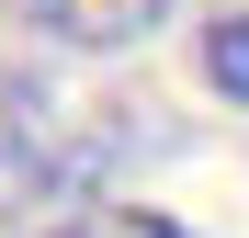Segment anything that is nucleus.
Masks as SVG:
<instances>
[{
  "label": "nucleus",
  "instance_id": "f257e3e1",
  "mask_svg": "<svg viewBox=\"0 0 249 238\" xmlns=\"http://www.w3.org/2000/svg\"><path fill=\"white\" fill-rule=\"evenodd\" d=\"M12 238H193V227L159 216V204H124L102 182H34L12 204Z\"/></svg>",
  "mask_w": 249,
  "mask_h": 238
},
{
  "label": "nucleus",
  "instance_id": "7ed1b4c3",
  "mask_svg": "<svg viewBox=\"0 0 249 238\" xmlns=\"http://www.w3.org/2000/svg\"><path fill=\"white\" fill-rule=\"evenodd\" d=\"M204 79H215V102L249 113V12H215V23H204Z\"/></svg>",
  "mask_w": 249,
  "mask_h": 238
},
{
  "label": "nucleus",
  "instance_id": "f03ea898",
  "mask_svg": "<svg viewBox=\"0 0 249 238\" xmlns=\"http://www.w3.org/2000/svg\"><path fill=\"white\" fill-rule=\"evenodd\" d=\"M34 23L57 34V46H79V57H124V46H147L159 23H170V0H23Z\"/></svg>",
  "mask_w": 249,
  "mask_h": 238
}]
</instances>
